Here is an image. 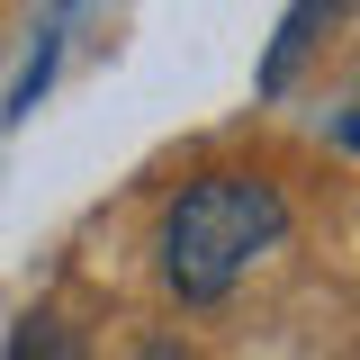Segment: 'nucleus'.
<instances>
[{
    "mask_svg": "<svg viewBox=\"0 0 360 360\" xmlns=\"http://www.w3.org/2000/svg\"><path fill=\"white\" fill-rule=\"evenodd\" d=\"M342 144H360V117H342Z\"/></svg>",
    "mask_w": 360,
    "mask_h": 360,
    "instance_id": "obj_3",
    "label": "nucleus"
},
{
    "mask_svg": "<svg viewBox=\"0 0 360 360\" xmlns=\"http://www.w3.org/2000/svg\"><path fill=\"white\" fill-rule=\"evenodd\" d=\"M288 243V198L252 172H198L162 207V288L180 307H217L243 270Z\"/></svg>",
    "mask_w": 360,
    "mask_h": 360,
    "instance_id": "obj_1",
    "label": "nucleus"
},
{
    "mask_svg": "<svg viewBox=\"0 0 360 360\" xmlns=\"http://www.w3.org/2000/svg\"><path fill=\"white\" fill-rule=\"evenodd\" d=\"M135 360H198V352H189L180 333H144V342H135Z\"/></svg>",
    "mask_w": 360,
    "mask_h": 360,
    "instance_id": "obj_2",
    "label": "nucleus"
}]
</instances>
